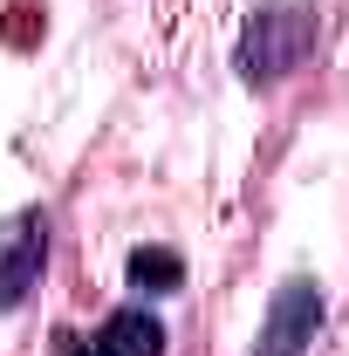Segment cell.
Listing matches in <instances>:
<instances>
[{
  "mask_svg": "<svg viewBox=\"0 0 349 356\" xmlns=\"http://www.w3.org/2000/svg\"><path fill=\"white\" fill-rule=\"evenodd\" d=\"M96 350L103 356H165V329H158L151 309H117L110 322H103Z\"/></svg>",
  "mask_w": 349,
  "mask_h": 356,
  "instance_id": "277c9868",
  "label": "cell"
},
{
  "mask_svg": "<svg viewBox=\"0 0 349 356\" xmlns=\"http://www.w3.org/2000/svg\"><path fill=\"white\" fill-rule=\"evenodd\" d=\"M131 288H144V295H178L185 288V261H178L172 247H137L131 254Z\"/></svg>",
  "mask_w": 349,
  "mask_h": 356,
  "instance_id": "5b68a950",
  "label": "cell"
},
{
  "mask_svg": "<svg viewBox=\"0 0 349 356\" xmlns=\"http://www.w3.org/2000/svg\"><path fill=\"white\" fill-rule=\"evenodd\" d=\"M69 356H103V350H89V343H69Z\"/></svg>",
  "mask_w": 349,
  "mask_h": 356,
  "instance_id": "8992f818",
  "label": "cell"
},
{
  "mask_svg": "<svg viewBox=\"0 0 349 356\" xmlns=\"http://www.w3.org/2000/svg\"><path fill=\"white\" fill-rule=\"evenodd\" d=\"M308 48H315V7H261L240 35V76L281 83L288 69H302Z\"/></svg>",
  "mask_w": 349,
  "mask_h": 356,
  "instance_id": "6da1fadb",
  "label": "cell"
},
{
  "mask_svg": "<svg viewBox=\"0 0 349 356\" xmlns=\"http://www.w3.org/2000/svg\"><path fill=\"white\" fill-rule=\"evenodd\" d=\"M48 267V213H14L0 226V315L14 309Z\"/></svg>",
  "mask_w": 349,
  "mask_h": 356,
  "instance_id": "3957f363",
  "label": "cell"
},
{
  "mask_svg": "<svg viewBox=\"0 0 349 356\" xmlns=\"http://www.w3.org/2000/svg\"><path fill=\"white\" fill-rule=\"evenodd\" d=\"M322 288L315 281H281L274 288V302H267V322H261V343H254V356H308V343H315V329H322Z\"/></svg>",
  "mask_w": 349,
  "mask_h": 356,
  "instance_id": "7a4b0ae2",
  "label": "cell"
}]
</instances>
